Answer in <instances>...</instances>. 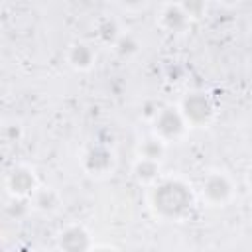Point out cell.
Masks as SVG:
<instances>
[{
    "label": "cell",
    "instance_id": "1",
    "mask_svg": "<svg viewBox=\"0 0 252 252\" xmlns=\"http://www.w3.org/2000/svg\"><path fill=\"white\" fill-rule=\"evenodd\" d=\"M152 203L158 215L165 219H183L191 207H193V195L189 187L177 179H167L161 181L154 193H152Z\"/></svg>",
    "mask_w": 252,
    "mask_h": 252
},
{
    "label": "cell",
    "instance_id": "2",
    "mask_svg": "<svg viewBox=\"0 0 252 252\" xmlns=\"http://www.w3.org/2000/svg\"><path fill=\"white\" fill-rule=\"evenodd\" d=\"M185 118L181 114V110L177 108H161L156 116H154V130H156V136L163 142L167 140H175L183 134L185 130Z\"/></svg>",
    "mask_w": 252,
    "mask_h": 252
},
{
    "label": "cell",
    "instance_id": "3",
    "mask_svg": "<svg viewBox=\"0 0 252 252\" xmlns=\"http://www.w3.org/2000/svg\"><path fill=\"white\" fill-rule=\"evenodd\" d=\"M181 114L187 124L203 126L213 116V104L205 93H189L181 102Z\"/></svg>",
    "mask_w": 252,
    "mask_h": 252
},
{
    "label": "cell",
    "instance_id": "4",
    "mask_svg": "<svg viewBox=\"0 0 252 252\" xmlns=\"http://www.w3.org/2000/svg\"><path fill=\"white\" fill-rule=\"evenodd\" d=\"M203 197L211 205H224L232 197V183L222 173H211L203 181Z\"/></svg>",
    "mask_w": 252,
    "mask_h": 252
},
{
    "label": "cell",
    "instance_id": "5",
    "mask_svg": "<svg viewBox=\"0 0 252 252\" xmlns=\"http://www.w3.org/2000/svg\"><path fill=\"white\" fill-rule=\"evenodd\" d=\"M59 248L63 252H89L91 240L81 226H69L59 236Z\"/></svg>",
    "mask_w": 252,
    "mask_h": 252
},
{
    "label": "cell",
    "instance_id": "6",
    "mask_svg": "<svg viewBox=\"0 0 252 252\" xmlns=\"http://www.w3.org/2000/svg\"><path fill=\"white\" fill-rule=\"evenodd\" d=\"M112 167V154L102 148V146H94L87 152L85 156V169L93 175H102Z\"/></svg>",
    "mask_w": 252,
    "mask_h": 252
},
{
    "label": "cell",
    "instance_id": "7",
    "mask_svg": "<svg viewBox=\"0 0 252 252\" xmlns=\"http://www.w3.org/2000/svg\"><path fill=\"white\" fill-rule=\"evenodd\" d=\"M8 187H10V191L16 197H26V195L33 193V189H35V177H33V173L30 169L18 167V169H14L10 173Z\"/></svg>",
    "mask_w": 252,
    "mask_h": 252
},
{
    "label": "cell",
    "instance_id": "8",
    "mask_svg": "<svg viewBox=\"0 0 252 252\" xmlns=\"http://www.w3.org/2000/svg\"><path fill=\"white\" fill-rule=\"evenodd\" d=\"M161 24L171 32H183L189 24V16L181 8V4H177V6L167 4L161 12Z\"/></svg>",
    "mask_w": 252,
    "mask_h": 252
},
{
    "label": "cell",
    "instance_id": "9",
    "mask_svg": "<svg viewBox=\"0 0 252 252\" xmlns=\"http://www.w3.org/2000/svg\"><path fill=\"white\" fill-rule=\"evenodd\" d=\"M69 61H71V65H73L75 69L85 71V69H89V67L93 65V61H94V51H93V47L87 45V43H75V45L69 49Z\"/></svg>",
    "mask_w": 252,
    "mask_h": 252
},
{
    "label": "cell",
    "instance_id": "10",
    "mask_svg": "<svg viewBox=\"0 0 252 252\" xmlns=\"http://www.w3.org/2000/svg\"><path fill=\"white\" fill-rule=\"evenodd\" d=\"M96 33H98L100 41H104V43H112V45H114V43L118 41V37L122 35L118 24H116L114 20H110V18H102V20L98 22V26H96Z\"/></svg>",
    "mask_w": 252,
    "mask_h": 252
},
{
    "label": "cell",
    "instance_id": "11",
    "mask_svg": "<svg viewBox=\"0 0 252 252\" xmlns=\"http://www.w3.org/2000/svg\"><path fill=\"white\" fill-rule=\"evenodd\" d=\"M163 150H165V142L159 140L158 136L144 140V144L140 146L142 158H144V159H152V161H158V159L163 156Z\"/></svg>",
    "mask_w": 252,
    "mask_h": 252
},
{
    "label": "cell",
    "instance_id": "12",
    "mask_svg": "<svg viewBox=\"0 0 252 252\" xmlns=\"http://www.w3.org/2000/svg\"><path fill=\"white\" fill-rule=\"evenodd\" d=\"M134 173H136V177L140 179V181H152V179H156V175H158V161H152V159H144V158H140V161L136 163V167H134Z\"/></svg>",
    "mask_w": 252,
    "mask_h": 252
},
{
    "label": "cell",
    "instance_id": "13",
    "mask_svg": "<svg viewBox=\"0 0 252 252\" xmlns=\"http://www.w3.org/2000/svg\"><path fill=\"white\" fill-rule=\"evenodd\" d=\"M33 201H35V207L41 209V211H53V209L59 205V197H57V193L51 191V189L37 191Z\"/></svg>",
    "mask_w": 252,
    "mask_h": 252
},
{
    "label": "cell",
    "instance_id": "14",
    "mask_svg": "<svg viewBox=\"0 0 252 252\" xmlns=\"http://www.w3.org/2000/svg\"><path fill=\"white\" fill-rule=\"evenodd\" d=\"M114 47H116V51L120 53V55H132V53H136L138 51V41L130 35V33H122L120 37H118V41L114 43Z\"/></svg>",
    "mask_w": 252,
    "mask_h": 252
},
{
    "label": "cell",
    "instance_id": "15",
    "mask_svg": "<svg viewBox=\"0 0 252 252\" xmlns=\"http://www.w3.org/2000/svg\"><path fill=\"white\" fill-rule=\"evenodd\" d=\"M248 183H250V187H252V169H250V173H248Z\"/></svg>",
    "mask_w": 252,
    "mask_h": 252
},
{
    "label": "cell",
    "instance_id": "16",
    "mask_svg": "<svg viewBox=\"0 0 252 252\" xmlns=\"http://www.w3.org/2000/svg\"><path fill=\"white\" fill-rule=\"evenodd\" d=\"M93 252H110V250H106V248H96V250H93Z\"/></svg>",
    "mask_w": 252,
    "mask_h": 252
}]
</instances>
